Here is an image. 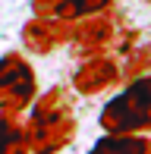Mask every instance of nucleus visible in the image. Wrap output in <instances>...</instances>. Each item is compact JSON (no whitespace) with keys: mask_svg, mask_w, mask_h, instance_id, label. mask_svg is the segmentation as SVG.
I'll return each mask as SVG.
<instances>
[{"mask_svg":"<svg viewBox=\"0 0 151 154\" xmlns=\"http://www.w3.org/2000/svg\"><path fill=\"white\" fill-rule=\"evenodd\" d=\"M25 138L29 154H60L79 135V116H76V91L69 85H54L38 91L32 107L25 110Z\"/></svg>","mask_w":151,"mask_h":154,"instance_id":"nucleus-1","label":"nucleus"},{"mask_svg":"<svg viewBox=\"0 0 151 154\" xmlns=\"http://www.w3.org/2000/svg\"><path fill=\"white\" fill-rule=\"evenodd\" d=\"M98 126L116 135H151V72L123 82L101 107Z\"/></svg>","mask_w":151,"mask_h":154,"instance_id":"nucleus-2","label":"nucleus"},{"mask_svg":"<svg viewBox=\"0 0 151 154\" xmlns=\"http://www.w3.org/2000/svg\"><path fill=\"white\" fill-rule=\"evenodd\" d=\"M38 72L22 51H6L0 57V116H25L38 97Z\"/></svg>","mask_w":151,"mask_h":154,"instance_id":"nucleus-3","label":"nucleus"},{"mask_svg":"<svg viewBox=\"0 0 151 154\" xmlns=\"http://www.w3.org/2000/svg\"><path fill=\"white\" fill-rule=\"evenodd\" d=\"M120 85H123V72H120V60L113 54L79 60V66L69 75V88L79 97H101L107 91H116Z\"/></svg>","mask_w":151,"mask_h":154,"instance_id":"nucleus-4","label":"nucleus"},{"mask_svg":"<svg viewBox=\"0 0 151 154\" xmlns=\"http://www.w3.org/2000/svg\"><path fill=\"white\" fill-rule=\"evenodd\" d=\"M72 32H76V22L32 16L19 29V41H22V51L32 54V57H51V54H57L60 47H66L72 41Z\"/></svg>","mask_w":151,"mask_h":154,"instance_id":"nucleus-5","label":"nucleus"},{"mask_svg":"<svg viewBox=\"0 0 151 154\" xmlns=\"http://www.w3.org/2000/svg\"><path fill=\"white\" fill-rule=\"evenodd\" d=\"M116 13H107V16H88L82 22H76V32H72V41L66 44L69 57H98V54H113V41L120 29L113 22Z\"/></svg>","mask_w":151,"mask_h":154,"instance_id":"nucleus-6","label":"nucleus"},{"mask_svg":"<svg viewBox=\"0 0 151 154\" xmlns=\"http://www.w3.org/2000/svg\"><path fill=\"white\" fill-rule=\"evenodd\" d=\"M116 13V0H57V19L82 22L88 16H107Z\"/></svg>","mask_w":151,"mask_h":154,"instance_id":"nucleus-7","label":"nucleus"},{"mask_svg":"<svg viewBox=\"0 0 151 154\" xmlns=\"http://www.w3.org/2000/svg\"><path fill=\"white\" fill-rule=\"evenodd\" d=\"M145 148H148V135H116V132H104L85 154H145Z\"/></svg>","mask_w":151,"mask_h":154,"instance_id":"nucleus-8","label":"nucleus"},{"mask_svg":"<svg viewBox=\"0 0 151 154\" xmlns=\"http://www.w3.org/2000/svg\"><path fill=\"white\" fill-rule=\"evenodd\" d=\"M120 72H123V82H132L139 75L151 72V41H139V44H132L123 54L120 57Z\"/></svg>","mask_w":151,"mask_h":154,"instance_id":"nucleus-9","label":"nucleus"},{"mask_svg":"<svg viewBox=\"0 0 151 154\" xmlns=\"http://www.w3.org/2000/svg\"><path fill=\"white\" fill-rule=\"evenodd\" d=\"M0 154H29L22 116H0Z\"/></svg>","mask_w":151,"mask_h":154,"instance_id":"nucleus-10","label":"nucleus"},{"mask_svg":"<svg viewBox=\"0 0 151 154\" xmlns=\"http://www.w3.org/2000/svg\"><path fill=\"white\" fill-rule=\"evenodd\" d=\"M29 6L38 19H57V0H29Z\"/></svg>","mask_w":151,"mask_h":154,"instance_id":"nucleus-11","label":"nucleus"},{"mask_svg":"<svg viewBox=\"0 0 151 154\" xmlns=\"http://www.w3.org/2000/svg\"><path fill=\"white\" fill-rule=\"evenodd\" d=\"M145 154H151V135H148V148H145Z\"/></svg>","mask_w":151,"mask_h":154,"instance_id":"nucleus-12","label":"nucleus"}]
</instances>
